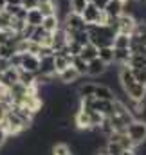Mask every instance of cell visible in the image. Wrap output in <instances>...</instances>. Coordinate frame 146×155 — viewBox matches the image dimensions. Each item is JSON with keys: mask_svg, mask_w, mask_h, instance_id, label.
<instances>
[{"mask_svg": "<svg viewBox=\"0 0 146 155\" xmlns=\"http://www.w3.org/2000/svg\"><path fill=\"white\" fill-rule=\"evenodd\" d=\"M119 85L130 101H144L146 99V87L134 78V72L128 65H121L119 69Z\"/></svg>", "mask_w": 146, "mask_h": 155, "instance_id": "cell-1", "label": "cell"}, {"mask_svg": "<svg viewBox=\"0 0 146 155\" xmlns=\"http://www.w3.org/2000/svg\"><path fill=\"white\" fill-rule=\"evenodd\" d=\"M115 29L110 24H88L87 25V35H88V43L99 47L112 45L114 36H115Z\"/></svg>", "mask_w": 146, "mask_h": 155, "instance_id": "cell-2", "label": "cell"}, {"mask_svg": "<svg viewBox=\"0 0 146 155\" xmlns=\"http://www.w3.org/2000/svg\"><path fill=\"white\" fill-rule=\"evenodd\" d=\"M124 134L128 135V139L135 146H143L146 143V121H143V119H134L124 128Z\"/></svg>", "mask_w": 146, "mask_h": 155, "instance_id": "cell-3", "label": "cell"}, {"mask_svg": "<svg viewBox=\"0 0 146 155\" xmlns=\"http://www.w3.org/2000/svg\"><path fill=\"white\" fill-rule=\"evenodd\" d=\"M81 16H83V20H85L87 25H88V24H107V22H108V16L105 15V11L99 9L94 2H87V5H85Z\"/></svg>", "mask_w": 146, "mask_h": 155, "instance_id": "cell-4", "label": "cell"}, {"mask_svg": "<svg viewBox=\"0 0 146 155\" xmlns=\"http://www.w3.org/2000/svg\"><path fill=\"white\" fill-rule=\"evenodd\" d=\"M20 71H27V72H33L38 74L40 71V58L33 52H22V58H20Z\"/></svg>", "mask_w": 146, "mask_h": 155, "instance_id": "cell-5", "label": "cell"}, {"mask_svg": "<svg viewBox=\"0 0 146 155\" xmlns=\"http://www.w3.org/2000/svg\"><path fill=\"white\" fill-rule=\"evenodd\" d=\"M92 110H96L98 114H101L103 117H110L115 112V99H96L92 103Z\"/></svg>", "mask_w": 146, "mask_h": 155, "instance_id": "cell-6", "label": "cell"}, {"mask_svg": "<svg viewBox=\"0 0 146 155\" xmlns=\"http://www.w3.org/2000/svg\"><path fill=\"white\" fill-rule=\"evenodd\" d=\"M18 76H20V69L16 67H7L2 71V76H0V87L2 88H11L15 83H18Z\"/></svg>", "mask_w": 146, "mask_h": 155, "instance_id": "cell-7", "label": "cell"}, {"mask_svg": "<svg viewBox=\"0 0 146 155\" xmlns=\"http://www.w3.org/2000/svg\"><path fill=\"white\" fill-rule=\"evenodd\" d=\"M63 29H69V31H79V29H87V24L83 20L81 15L69 11L67 16H65V22H63Z\"/></svg>", "mask_w": 146, "mask_h": 155, "instance_id": "cell-8", "label": "cell"}, {"mask_svg": "<svg viewBox=\"0 0 146 155\" xmlns=\"http://www.w3.org/2000/svg\"><path fill=\"white\" fill-rule=\"evenodd\" d=\"M107 71H108V65L105 61H101L99 58H94V60L87 61V76L98 78V76H103Z\"/></svg>", "mask_w": 146, "mask_h": 155, "instance_id": "cell-9", "label": "cell"}, {"mask_svg": "<svg viewBox=\"0 0 146 155\" xmlns=\"http://www.w3.org/2000/svg\"><path fill=\"white\" fill-rule=\"evenodd\" d=\"M38 74H41V76H56V72H54V54L40 58V71H38Z\"/></svg>", "mask_w": 146, "mask_h": 155, "instance_id": "cell-10", "label": "cell"}, {"mask_svg": "<svg viewBox=\"0 0 146 155\" xmlns=\"http://www.w3.org/2000/svg\"><path fill=\"white\" fill-rule=\"evenodd\" d=\"M123 2L124 0H108L107 5L103 7L105 15L108 18H117L119 15H123Z\"/></svg>", "mask_w": 146, "mask_h": 155, "instance_id": "cell-11", "label": "cell"}, {"mask_svg": "<svg viewBox=\"0 0 146 155\" xmlns=\"http://www.w3.org/2000/svg\"><path fill=\"white\" fill-rule=\"evenodd\" d=\"M74 124L78 126V130H85L90 132V119H88V112H83L78 108L76 116H74Z\"/></svg>", "mask_w": 146, "mask_h": 155, "instance_id": "cell-12", "label": "cell"}, {"mask_svg": "<svg viewBox=\"0 0 146 155\" xmlns=\"http://www.w3.org/2000/svg\"><path fill=\"white\" fill-rule=\"evenodd\" d=\"M56 76L60 78V81H61V83H65V85L76 83V81H78L79 78H81L79 74H78V71L74 69L72 65H71V67H67L65 71H61V72H60V74H56Z\"/></svg>", "mask_w": 146, "mask_h": 155, "instance_id": "cell-13", "label": "cell"}, {"mask_svg": "<svg viewBox=\"0 0 146 155\" xmlns=\"http://www.w3.org/2000/svg\"><path fill=\"white\" fill-rule=\"evenodd\" d=\"M41 27H43V31H47V33H54V31H58L61 25H60V18H58V15H49V16H43V20H41Z\"/></svg>", "mask_w": 146, "mask_h": 155, "instance_id": "cell-14", "label": "cell"}, {"mask_svg": "<svg viewBox=\"0 0 146 155\" xmlns=\"http://www.w3.org/2000/svg\"><path fill=\"white\" fill-rule=\"evenodd\" d=\"M94 97H96V99H115V92L110 88L108 85H99V83H96Z\"/></svg>", "mask_w": 146, "mask_h": 155, "instance_id": "cell-15", "label": "cell"}, {"mask_svg": "<svg viewBox=\"0 0 146 155\" xmlns=\"http://www.w3.org/2000/svg\"><path fill=\"white\" fill-rule=\"evenodd\" d=\"M130 43H132V36H130V35L115 33L114 41H112V47H114V49H130Z\"/></svg>", "mask_w": 146, "mask_h": 155, "instance_id": "cell-16", "label": "cell"}, {"mask_svg": "<svg viewBox=\"0 0 146 155\" xmlns=\"http://www.w3.org/2000/svg\"><path fill=\"white\" fill-rule=\"evenodd\" d=\"M130 56H132L130 49H114V63L117 65H128Z\"/></svg>", "mask_w": 146, "mask_h": 155, "instance_id": "cell-17", "label": "cell"}, {"mask_svg": "<svg viewBox=\"0 0 146 155\" xmlns=\"http://www.w3.org/2000/svg\"><path fill=\"white\" fill-rule=\"evenodd\" d=\"M41 20H43V15L38 11V7L35 9H27V15H25V24L29 25H41Z\"/></svg>", "mask_w": 146, "mask_h": 155, "instance_id": "cell-18", "label": "cell"}, {"mask_svg": "<svg viewBox=\"0 0 146 155\" xmlns=\"http://www.w3.org/2000/svg\"><path fill=\"white\" fill-rule=\"evenodd\" d=\"M98 58H99L101 61H105L107 65L114 63V47H112V45L99 47V49H98Z\"/></svg>", "mask_w": 146, "mask_h": 155, "instance_id": "cell-19", "label": "cell"}, {"mask_svg": "<svg viewBox=\"0 0 146 155\" xmlns=\"http://www.w3.org/2000/svg\"><path fill=\"white\" fill-rule=\"evenodd\" d=\"M78 56H81L85 61H90V60L98 58V47H96V45H92V43H87V45H83V47H81V52H79Z\"/></svg>", "mask_w": 146, "mask_h": 155, "instance_id": "cell-20", "label": "cell"}, {"mask_svg": "<svg viewBox=\"0 0 146 155\" xmlns=\"http://www.w3.org/2000/svg\"><path fill=\"white\" fill-rule=\"evenodd\" d=\"M38 11L43 15V16H49V15H56L58 13V7L54 4V0H47V2H40L36 5Z\"/></svg>", "mask_w": 146, "mask_h": 155, "instance_id": "cell-21", "label": "cell"}, {"mask_svg": "<svg viewBox=\"0 0 146 155\" xmlns=\"http://www.w3.org/2000/svg\"><path fill=\"white\" fill-rule=\"evenodd\" d=\"M94 88H96V83L94 81L83 83V85L78 87V96L79 97H94Z\"/></svg>", "mask_w": 146, "mask_h": 155, "instance_id": "cell-22", "label": "cell"}, {"mask_svg": "<svg viewBox=\"0 0 146 155\" xmlns=\"http://www.w3.org/2000/svg\"><path fill=\"white\" fill-rule=\"evenodd\" d=\"M105 152L108 155H126L128 153V152H124V150L121 148V144L115 143V141H107V143H105Z\"/></svg>", "mask_w": 146, "mask_h": 155, "instance_id": "cell-23", "label": "cell"}, {"mask_svg": "<svg viewBox=\"0 0 146 155\" xmlns=\"http://www.w3.org/2000/svg\"><path fill=\"white\" fill-rule=\"evenodd\" d=\"M71 65L78 71V74H79V76H87V61H85L81 56H72Z\"/></svg>", "mask_w": 146, "mask_h": 155, "instance_id": "cell-24", "label": "cell"}, {"mask_svg": "<svg viewBox=\"0 0 146 155\" xmlns=\"http://www.w3.org/2000/svg\"><path fill=\"white\" fill-rule=\"evenodd\" d=\"M15 43H16V41H11V43H2V45H0V60H11V56L16 52Z\"/></svg>", "mask_w": 146, "mask_h": 155, "instance_id": "cell-25", "label": "cell"}, {"mask_svg": "<svg viewBox=\"0 0 146 155\" xmlns=\"http://www.w3.org/2000/svg\"><path fill=\"white\" fill-rule=\"evenodd\" d=\"M85 5H87V0H69V7H71V11H72V13H78V15L83 13Z\"/></svg>", "mask_w": 146, "mask_h": 155, "instance_id": "cell-26", "label": "cell"}, {"mask_svg": "<svg viewBox=\"0 0 146 155\" xmlns=\"http://www.w3.org/2000/svg\"><path fill=\"white\" fill-rule=\"evenodd\" d=\"M45 33H47V31H43V27H41V25H36L29 40H31V41H35V43H41V40H43V36H45Z\"/></svg>", "mask_w": 146, "mask_h": 155, "instance_id": "cell-27", "label": "cell"}, {"mask_svg": "<svg viewBox=\"0 0 146 155\" xmlns=\"http://www.w3.org/2000/svg\"><path fill=\"white\" fill-rule=\"evenodd\" d=\"M132 72H134V78L141 83V85H144L146 87V67H139V69H132Z\"/></svg>", "mask_w": 146, "mask_h": 155, "instance_id": "cell-28", "label": "cell"}, {"mask_svg": "<svg viewBox=\"0 0 146 155\" xmlns=\"http://www.w3.org/2000/svg\"><path fill=\"white\" fill-rule=\"evenodd\" d=\"M38 5V0H22V7L24 9H35Z\"/></svg>", "mask_w": 146, "mask_h": 155, "instance_id": "cell-29", "label": "cell"}, {"mask_svg": "<svg viewBox=\"0 0 146 155\" xmlns=\"http://www.w3.org/2000/svg\"><path fill=\"white\" fill-rule=\"evenodd\" d=\"M5 143H7V135H5V132L2 130V126H0V148H2Z\"/></svg>", "mask_w": 146, "mask_h": 155, "instance_id": "cell-30", "label": "cell"}, {"mask_svg": "<svg viewBox=\"0 0 146 155\" xmlns=\"http://www.w3.org/2000/svg\"><path fill=\"white\" fill-rule=\"evenodd\" d=\"M7 108H9V107H5V105H2V103H0V124H2V121H4V117H5Z\"/></svg>", "mask_w": 146, "mask_h": 155, "instance_id": "cell-31", "label": "cell"}, {"mask_svg": "<svg viewBox=\"0 0 146 155\" xmlns=\"http://www.w3.org/2000/svg\"><path fill=\"white\" fill-rule=\"evenodd\" d=\"M92 2H94V4H96L99 9H103V7L107 5V2H108V0H92Z\"/></svg>", "mask_w": 146, "mask_h": 155, "instance_id": "cell-32", "label": "cell"}, {"mask_svg": "<svg viewBox=\"0 0 146 155\" xmlns=\"http://www.w3.org/2000/svg\"><path fill=\"white\" fill-rule=\"evenodd\" d=\"M5 5H22V0H5Z\"/></svg>", "mask_w": 146, "mask_h": 155, "instance_id": "cell-33", "label": "cell"}, {"mask_svg": "<svg viewBox=\"0 0 146 155\" xmlns=\"http://www.w3.org/2000/svg\"><path fill=\"white\" fill-rule=\"evenodd\" d=\"M4 7H5V0H0V11H4Z\"/></svg>", "mask_w": 146, "mask_h": 155, "instance_id": "cell-34", "label": "cell"}, {"mask_svg": "<svg viewBox=\"0 0 146 155\" xmlns=\"http://www.w3.org/2000/svg\"><path fill=\"white\" fill-rule=\"evenodd\" d=\"M96 155H108V153H107L105 150H98V153H96Z\"/></svg>", "mask_w": 146, "mask_h": 155, "instance_id": "cell-35", "label": "cell"}, {"mask_svg": "<svg viewBox=\"0 0 146 155\" xmlns=\"http://www.w3.org/2000/svg\"><path fill=\"white\" fill-rule=\"evenodd\" d=\"M61 155H72V152H67V153H61Z\"/></svg>", "mask_w": 146, "mask_h": 155, "instance_id": "cell-36", "label": "cell"}, {"mask_svg": "<svg viewBox=\"0 0 146 155\" xmlns=\"http://www.w3.org/2000/svg\"><path fill=\"white\" fill-rule=\"evenodd\" d=\"M40 2H47V0H38V4H40Z\"/></svg>", "mask_w": 146, "mask_h": 155, "instance_id": "cell-37", "label": "cell"}, {"mask_svg": "<svg viewBox=\"0 0 146 155\" xmlns=\"http://www.w3.org/2000/svg\"><path fill=\"white\" fill-rule=\"evenodd\" d=\"M144 56H146V47H144Z\"/></svg>", "mask_w": 146, "mask_h": 155, "instance_id": "cell-38", "label": "cell"}, {"mask_svg": "<svg viewBox=\"0 0 146 155\" xmlns=\"http://www.w3.org/2000/svg\"><path fill=\"white\" fill-rule=\"evenodd\" d=\"M144 2H146V0H144Z\"/></svg>", "mask_w": 146, "mask_h": 155, "instance_id": "cell-39", "label": "cell"}]
</instances>
